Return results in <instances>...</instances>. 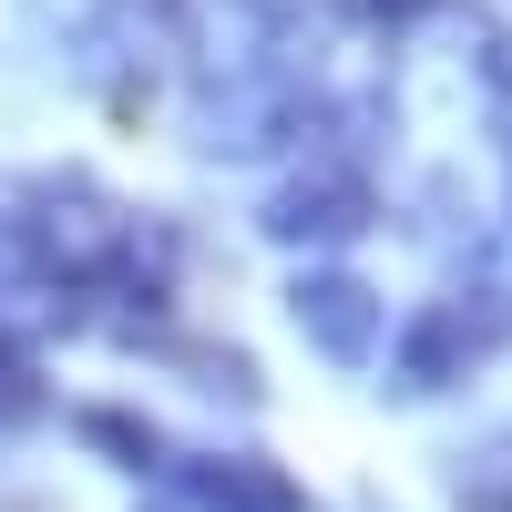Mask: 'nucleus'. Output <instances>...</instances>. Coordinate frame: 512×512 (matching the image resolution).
<instances>
[{
	"mask_svg": "<svg viewBox=\"0 0 512 512\" xmlns=\"http://www.w3.org/2000/svg\"><path fill=\"white\" fill-rule=\"evenodd\" d=\"M502 349H512V277L502 267H472V277H451L441 297H420V308L379 338V369H390L379 390L410 400V410L420 400H451L461 379L492 369Z\"/></svg>",
	"mask_w": 512,
	"mask_h": 512,
	"instance_id": "obj_2",
	"label": "nucleus"
},
{
	"mask_svg": "<svg viewBox=\"0 0 512 512\" xmlns=\"http://www.w3.org/2000/svg\"><path fill=\"white\" fill-rule=\"evenodd\" d=\"M154 492L175 512H308L287 461L267 451H164L154 461Z\"/></svg>",
	"mask_w": 512,
	"mask_h": 512,
	"instance_id": "obj_6",
	"label": "nucleus"
},
{
	"mask_svg": "<svg viewBox=\"0 0 512 512\" xmlns=\"http://www.w3.org/2000/svg\"><path fill=\"white\" fill-rule=\"evenodd\" d=\"M431 11H441V0H318V21H349V31H410Z\"/></svg>",
	"mask_w": 512,
	"mask_h": 512,
	"instance_id": "obj_10",
	"label": "nucleus"
},
{
	"mask_svg": "<svg viewBox=\"0 0 512 512\" xmlns=\"http://www.w3.org/2000/svg\"><path fill=\"white\" fill-rule=\"evenodd\" d=\"M492 113H502V185H512V93H502Z\"/></svg>",
	"mask_w": 512,
	"mask_h": 512,
	"instance_id": "obj_11",
	"label": "nucleus"
},
{
	"mask_svg": "<svg viewBox=\"0 0 512 512\" xmlns=\"http://www.w3.org/2000/svg\"><path fill=\"white\" fill-rule=\"evenodd\" d=\"M52 410V379H41V349L21 338V318L0 308V431H21V420Z\"/></svg>",
	"mask_w": 512,
	"mask_h": 512,
	"instance_id": "obj_8",
	"label": "nucleus"
},
{
	"mask_svg": "<svg viewBox=\"0 0 512 512\" xmlns=\"http://www.w3.org/2000/svg\"><path fill=\"white\" fill-rule=\"evenodd\" d=\"M441 492L451 512H512V420H492L482 441H461L441 461Z\"/></svg>",
	"mask_w": 512,
	"mask_h": 512,
	"instance_id": "obj_7",
	"label": "nucleus"
},
{
	"mask_svg": "<svg viewBox=\"0 0 512 512\" xmlns=\"http://www.w3.org/2000/svg\"><path fill=\"white\" fill-rule=\"evenodd\" d=\"M185 246L164 216H144L134 195H113L82 164H31L0 175V308L31 297L62 328H123L144 338L175 308Z\"/></svg>",
	"mask_w": 512,
	"mask_h": 512,
	"instance_id": "obj_1",
	"label": "nucleus"
},
{
	"mask_svg": "<svg viewBox=\"0 0 512 512\" xmlns=\"http://www.w3.org/2000/svg\"><path fill=\"white\" fill-rule=\"evenodd\" d=\"M185 41H195V0H93L72 21V72L113 113H134L185 72Z\"/></svg>",
	"mask_w": 512,
	"mask_h": 512,
	"instance_id": "obj_3",
	"label": "nucleus"
},
{
	"mask_svg": "<svg viewBox=\"0 0 512 512\" xmlns=\"http://www.w3.org/2000/svg\"><path fill=\"white\" fill-rule=\"evenodd\" d=\"M369 226H379V185L349 154H308L267 205H256V236L287 246V256H349Z\"/></svg>",
	"mask_w": 512,
	"mask_h": 512,
	"instance_id": "obj_4",
	"label": "nucleus"
},
{
	"mask_svg": "<svg viewBox=\"0 0 512 512\" xmlns=\"http://www.w3.org/2000/svg\"><path fill=\"white\" fill-rule=\"evenodd\" d=\"M287 318H297V338H308L328 369H379L390 297H379L359 267H338V256H308V267L287 277Z\"/></svg>",
	"mask_w": 512,
	"mask_h": 512,
	"instance_id": "obj_5",
	"label": "nucleus"
},
{
	"mask_svg": "<svg viewBox=\"0 0 512 512\" xmlns=\"http://www.w3.org/2000/svg\"><path fill=\"white\" fill-rule=\"evenodd\" d=\"M72 431H82V441H93V451H113V472H134V482H154V461H164V451H175V441H164V431H154V420H134V410H82V420H72Z\"/></svg>",
	"mask_w": 512,
	"mask_h": 512,
	"instance_id": "obj_9",
	"label": "nucleus"
}]
</instances>
